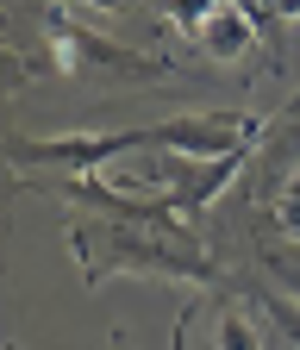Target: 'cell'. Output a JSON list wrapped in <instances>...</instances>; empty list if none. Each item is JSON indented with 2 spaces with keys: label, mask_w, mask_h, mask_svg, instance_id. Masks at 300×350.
I'll return each instance as SVG.
<instances>
[{
  "label": "cell",
  "mask_w": 300,
  "mask_h": 350,
  "mask_svg": "<svg viewBox=\"0 0 300 350\" xmlns=\"http://www.w3.org/2000/svg\"><path fill=\"white\" fill-rule=\"evenodd\" d=\"M69 256H75V269H81L88 288H107V282L213 288L219 282V262L188 232V219H100V213H81L69 226Z\"/></svg>",
  "instance_id": "6da1fadb"
},
{
  "label": "cell",
  "mask_w": 300,
  "mask_h": 350,
  "mask_svg": "<svg viewBox=\"0 0 300 350\" xmlns=\"http://www.w3.org/2000/svg\"><path fill=\"white\" fill-rule=\"evenodd\" d=\"M38 38H44V57L57 75H75V81H176L182 69L169 57H150V51H132V44H113L88 25H75L69 0H51V13L38 19Z\"/></svg>",
  "instance_id": "7a4b0ae2"
},
{
  "label": "cell",
  "mask_w": 300,
  "mask_h": 350,
  "mask_svg": "<svg viewBox=\"0 0 300 350\" xmlns=\"http://www.w3.org/2000/svg\"><path fill=\"white\" fill-rule=\"evenodd\" d=\"M132 150H150V125H125V131H63V138H25V131H13V138H7V163L19 175H38V169L94 175V169H113L119 157H132Z\"/></svg>",
  "instance_id": "3957f363"
},
{
  "label": "cell",
  "mask_w": 300,
  "mask_h": 350,
  "mask_svg": "<svg viewBox=\"0 0 300 350\" xmlns=\"http://www.w3.org/2000/svg\"><path fill=\"white\" fill-rule=\"evenodd\" d=\"M263 138V119L256 113H232V107H206V113H176L150 125V150H176V157H232V150H256Z\"/></svg>",
  "instance_id": "277c9868"
},
{
  "label": "cell",
  "mask_w": 300,
  "mask_h": 350,
  "mask_svg": "<svg viewBox=\"0 0 300 350\" xmlns=\"http://www.w3.org/2000/svg\"><path fill=\"white\" fill-rule=\"evenodd\" d=\"M213 350H263V338H256L244 306H219V319H213Z\"/></svg>",
  "instance_id": "5b68a950"
},
{
  "label": "cell",
  "mask_w": 300,
  "mask_h": 350,
  "mask_svg": "<svg viewBox=\"0 0 300 350\" xmlns=\"http://www.w3.org/2000/svg\"><path fill=\"white\" fill-rule=\"evenodd\" d=\"M269 219L288 244H300V169H288V182L269 194Z\"/></svg>",
  "instance_id": "8992f818"
},
{
  "label": "cell",
  "mask_w": 300,
  "mask_h": 350,
  "mask_svg": "<svg viewBox=\"0 0 300 350\" xmlns=\"http://www.w3.org/2000/svg\"><path fill=\"white\" fill-rule=\"evenodd\" d=\"M113 350H132V338H125V332H113Z\"/></svg>",
  "instance_id": "52a82bcc"
},
{
  "label": "cell",
  "mask_w": 300,
  "mask_h": 350,
  "mask_svg": "<svg viewBox=\"0 0 300 350\" xmlns=\"http://www.w3.org/2000/svg\"><path fill=\"white\" fill-rule=\"evenodd\" d=\"M288 113H300V94H294V100H288Z\"/></svg>",
  "instance_id": "ba28073f"
},
{
  "label": "cell",
  "mask_w": 300,
  "mask_h": 350,
  "mask_svg": "<svg viewBox=\"0 0 300 350\" xmlns=\"http://www.w3.org/2000/svg\"><path fill=\"white\" fill-rule=\"evenodd\" d=\"M7 350H19V344H7Z\"/></svg>",
  "instance_id": "9c48e42d"
}]
</instances>
